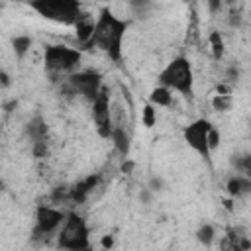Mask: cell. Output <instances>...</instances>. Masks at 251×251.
Instances as JSON below:
<instances>
[{
    "instance_id": "6da1fadb",
    "label": "cell",
    "mask_w": 251,
    "mask_h": 251,
    "mask_svg": "<svg viewBox=\"0 0 251 251\" xmlns=\"http://www.w3.org/2000/svg\"><path fill=\"white\" fill-rule=\"evenodd\" d=\"M126 31V22L118 20L112 12L104 10L98 22L94 24L92 41L98 43L114 61H120L122 57V37Z\"/></svg>"
},
{
    "instance_id": "7a4b0ae2",
    "label": "cell",
    "mask_w": 251,
    "mask_h": 251,
    "mask_svg": "<svg viewBox=\"0 0 251 251\" xmlns=\"http://www.w3.org/2000/svg\"><path fill=\"white\" fill-rule=\"evenodd\" d=\"M31 8L37 10L43 18L63 22V24H76L80 16V6L75 0H37L31 2Z\"/></svg>"
},
{
    "instance_id": "3957f363",
    "label": "cell",
    "mask_w": 251,
    "mask_h": 251,
    "mask_svg": "<svg viewBox=\"0 0 251 251\" xmlns=\"http://www.w3.org/2000/svg\"><path fill=\"white\" fill-rule=\"evenodd\" d=\"M159 80H161V86L175 88V90H178V92L188 96L192 92V69H190V63L184 57H176L159 75Z\"/></svg>"
},
{
    "instance_id": "277c9868",
    "label": "cell",
    "mask_w": 251,
    "mask_h": 251,
    "mask_svg": "<svg viewBox=\"0 0 251 251\" xmlns=\"http://www.w3.org/2000/svg\"><path fill=\"white\" fill-rule=\"evenodd\" d=\"M59 245L69 251H78L88 247V229L80 216L69 214L65 220V226L59 233Z\"/></svg>"
},
{
    "instance_id": "5b68a950",
    "label": "cell",
    "mask_w": 251,
    "mask_h": 251,
    "mask_svg": "<svg viewBox=\"0 0 251 251\" xmlns=\"http://www.w3.org/2000/svg\"><path fill=\"white\" fill-rule=\"evenodd\" d=\"M80 61V53L63 45H51L45 49V65L51 71H69Z\"/></svg>"
},
{
    "instance_id": "8992f818",
    "label": "cell",
    "mask_w": 251,
    "mask_h": 251,
    "mask_svg": "<svg viewBox=\"0 0 251 251\" xmlns=\"http://www.w3.org/2000/svg\"><path fill=\"white\" fill-rule=\"evenodd\" d=\"M212 129L210 122L206 120H196L192 122L186 129H184V139L186 143L196 151L200 153L204 159H210V147H208V131Z\"/></svg>"
},
{
    "instance_id": "52a82bcc",
    "label": "cell",
    "mask_w": 251,
    "mask_h": 251,
    "mask_svg": "<svg viewBox=\"0 0 251 251\" xmlns=\"http://www.w3.org/2000/svg\"><path fill=\"white\" fill-rule=\"evenodd\" d=\"M92 116H94V124L98 129L100 137H110L112 133V124H110V106H108V92L104 88H100L98 96L92 100Z\"/></svg>"
},
{
    "instance_id": "ba28073f",
    "label": "cell",
    "mask_w": 251,
    "mask_h": 251,
    "mask_svg": "<svg viewBox=\"0 0 251 251\" xmlns=\"http://www.w3.org/2000/svg\"><path fill=\"white\" fill-rule=\"evenodd\" d=\"M71 84L84 94V98L94 100L100 92V75L94 71H84V73H76L71 76Z\"/></svg>"
},
{
    "instance_id": "9c48e42d",
    "label": "cell",
    "mask_w": 251,
    "mask_h": 251,
    "mask_svg": "<svg viewBox=\"0 0 251 251\" xmlns=\"http://www.w3.org/2000/svg\"><path fill=\"white\" fill-rule=\"evenodd\" d=\"M63 220H65L63 212H59V210H55V208H49V206H39V208H37V227H35V231L47 235V233H51Z\"/></svg>"
},
{
    "instance_id": "30bf717a",
    "label": "cell",
    "mask_w": 251,
    "mask_h": 251,
    "mask_svg": "<svg viewBox=\"0 0 251 251\" xmlns=\"http://www.w3.org/2000/svg\"><path fill=\"white\" fill-rule=\"evenodd\" d=\"M98 184V176L96 175H90L86 180H82V182H78L75 188H73V192H71V196H73V200H76V202H82L84 198H86V194L94 188Z\"/></svg>"
},
{
    "instance_id": "8fae6325",
    "label": "cell",
    "mask_w": 251,
    "mask_h": 251,
    "mask_svg": "<svg viewBox=\"0 0 251 251\" xmlns=\"http://www.w3.org/2000/svg\"><path fill=\"white\" fill-rule=\"evenodd\" d=\"M251 190V180L247 176H233L227 180V192L231 196H241Z\"/></svg>"
},
{
    "instance_id": "7c38bea8",
    "label": "cell",
    "mask_w": 251,
    "mask_h": 251,
    "mask_svg": "<svg viewBox=\"0 0 251 251\" xmlns=\"http://www.w3.org/2000/svg\"><path fill=\"white\" fill-rule=\"evenodd\" d=\"M110 137H112V141H114V147L126 157V155L129 153V137H127V133H126L122 127H114L112 133H110Z\"/></svg>"
},
{
    "instance_id": "4fadbf2b",
    "label": "cell",
    "mask_w": 251,
    "mask_h": 251,
    "mask_svg": "<svg viewBox=\"0 0 251 251\" xmlns=\"http://www.w3.org/2000/svg\"><path fill=\"white\" fill-rule=\"evenodd\" d=\"M27 133L33 141H45V135H47V126L43 124V120L37 116L33 118L29 124H27Z\"/></svg>"
},
{
    "instance_id": "5bb4252c",
    "label": "cell",
    "mask_w": 251,
    "mask_h": 251,
    "mask_svg": "<svg viewBox=\"0 0 251 251\" xmlns=\"http://www.w3.org/2000/svg\"><path fill=\"white\" fill-rule=\"evenodd\" d=\"M149 100H151V104H157V106H171V102H173V94H171L169 88H165V86H157V88L151 92Z\"/></svg>"
},
{
    "instance_id": "9a60e30c",
    "label": "cell",
    "mask_w": 251,
    "mask_h": 251,
    "mask_svg": "<svg viewBox=\"0 0 251 251\" xmlns=\"http://www.w3.org/2000/svg\"><path fill=\"white\" fill-rule=\"evenodd\" d=\"M75 27H76V37H78L80 41H88V39H92L94 24H92L90 20H84V18H80V20L75 24Z\"/></svg>"
},
{
    "instance_id": "2e32d148",
    "label": "cell",
    "mask_w": 251,
    "mask_h": 251,
    "mask_svg": "<svg viewBox=\"0 0 251 251\" xmlns=\"http://www.w3.org/2000/svg\"><path fill=\"white\" fill-rule=\"evenodd\" d=\"M233 104V98L229 94H216L212 98V108L218 110V112H227Z\"/></svg>"
},
{
    "instance_id": "e0dca14e",
    "label": "cell",
    "mask_w": 251,
    "mask_h": 251,
    "mask_svg": "<svg viewBox=\"0 0 251 251\" xmlns=\"http://www.w3.org/2000/svg\"><path fill=\"white\" fill-rule=\"evenodd\" d=\"M12 47H14V51H16L18 57H24L25 51L31 47V39L27 35H18V37L12 39Z\"/></svg>"
},
{
    "instance_id": "ac0fdd59",
    "label": "cell",
    "mask_w": 251,
    "mask_h": 251,
    "mask_svg": "<svg viewBox=\"0 0 251 251\" xmlns=\"http://www.w3.org/2000/svg\"><path fill=\"white\" fill-rule=\"evenodd\" d=\"M196 239H198L202 245H210V243L214 241V227L208 226V224L200 226L198 231H196Z\"/></svg>"
},
{
    "instance_id": "d6986e66",
    "label": "cell",
    "mask_w": 251,
    "mask_h": 251,
    "mask_svg": "<svg viewBox=\"0 0 251 251\" xmlns=\"http://www.w3.org/2000/svg\"><path fill=\"white\" fill-rule=\"evenodd\" d=\"M210 43H212V53H214V59H220L222 53H224V43H222V37L218 31H212L210 33Z\"/></svg>"
},
{
    "instance_id": "ffe728a7",
    "label": "cell",
    "mask_w": 251,
    "mask_h": 251,
    "mask_svg": "<svg viewBox=\"0 0 251 251\" xmlns=\"http://www.w3.org/2000/svg\"><path fill=\"white\" fill-rule=\"evenodd\" d=\"M155 120H157L155 108H153V104H147L143 108V124H145V127H153L155 126Z\"/></svg>"
},
{
    "instance_id": "44dd1931",
    "label": "cell",
    "mask_w": 251,
    "mask_h": 251,
    "mask_svg": "<svg viewBox=\"0 0 251 251\" xmlns=\"http://www.w3.org/2000/svg\"><path fill=\"white\" fill-rule=\"evenodd\" d=\"M31 153H33V157H37V159L45 157V155H47V141H33V143H31Z\"/></svg>"
},
{
    "instance_id": "7402d4cb",
    "label": "cell",
    "mask_w": 251,
    "mask_h": 251,
    "mask_svg": "<svg viewBox=\"0 0 251 251\" xmlns=\"http://www.w3.org/2000/svg\"><path fill=\"white\" fill-rule=\"evenodd\" d=\"M218 145H220V133L212 127V129L208 131V147H210V151H212V149H216Z\"/></svg>"
},
{
    "instance_id": "603a6c76",
    "label": "cell",
    "mask_w": 251,
    "mask_h": 251,
    "mask_svg": "<svg viewBox=\"0 0 251 251\" xmlns=\"http://www.w3.org/2000/svg\"><path fill=\"white\" fill-rule=\"evenodd\" d=\"M151 192L153 190H163L165 188V182H163V178H159V176H153L151 180H149V186H147Z\"/></svg>"
},
{
    "instance_id": "cb8c5ba5",
    "label": "cell",
    "mask_w": 251,
    "mask_h": 251,
    "mask_svg": "<svg viewBox=\"0 0 251 251\" xmlns=\"http://www.w3.org/2000/svg\"><path fill=\"white\" fill-rule=\"evenodd\" d=\"M133 169H135V163H133V161H129V159H127V161H124V163H122V167H120V171H122V173H126V175H131V173H133Z\"/></svg>"
},
{
    "instance_id": "d4e9b609",
    "label": "cell",
    "mask_w": 251,
    "mask_h": 251,
    "mask_svg": "<svg viewBox=\"0 0 251 251\" xmlns=\"http://www.w3.org/2000/svg\"><path fill=\"white\" fill-rule=\"evenodd\" d=\"M139 200L145 202V204H149V202H151V190H149V188H141V192H139Z\"/></svg>"
},
{
    "instance_id": "484cf974",
    "label": "cell",
    "mask_w": 251,
    "mask_h": 251,
    "mask_svg": "<svg viewBox=\"0 0 251 251\" xmlns=\"http://www.w3.org/2000/svg\"><path fill=\"white\" fill-rule=\"evenodd\" d=\"M100 243H102L104 249H112V245H114V237H112V235H104Z\"/></svg>"
},
{
    "instance_id": "4316f807",
    "label": "cell",
    "mask_w": 251,
    "mask_h": 251,
    "mask_svg": "<svg viewBox=\"0 0 251 251\" xmlns=\"http://www.w3.org/2000/svg\"><path fill=\"white\" fill-rule=\"evenodd\" d=\"M0 86H10V76L4 71H0Z\"/></svg>"
},
{
    "instance_id": "83f0119b",
    "label": "cell",
    "mask_w": 251,
    "mask_h": 251,
    "mask_svg": "<svg viewBox=\"0 0 251 251\" xmlns=\"http://www.w3.org/2000/svg\"><path fill=\"white\" fill-rule=\"evenodd\" d=\"M227 76H229L231 80H233V78L237 80V76H239V69H233V67H231V69L227 71Z\"/></svg>"
},
{
    "instance_id": "f1b7e54d",
    "label": "cell",
    "mask_w": 251,
    "mask_h": 251,
    "mask_svg": "<svg viewBox=\"0 0 251 251\" xmlns=\"http://www.w3.org/2000/svg\"><path fill=\"white\" fill-rule=\"evenodd\" d=\"M227 92H229V88L226 84H218V94H227Z\"/></svg>"
},
{
    "instance_id": "f546056e",
    "label": "cell",
    "mask_w": 251,
    "mask_h": 251,
    "mask_svg": "<svg viewBox=\"0 0 251 251\" xmlns=\"http://www.w3.org/2000/svg\"><path fill=\"white\" fill-rule=\"evenodd\" d=\"M210 8L212 10H220L222 8V2H210Z\"/></svg>"
},
{
    "instance_id": "4dcf8cb0",
    "label": "cell",
    "mask_w": 251,
    "mask_h": 251,
    "mask_svg": "<svg viewBox=\"0 0 251 251\" xmlns=\"http://www.w3.org/2000/svg\"><path fill=\"white\" fill-rule=\"evenodd\" d=\"M0 188H2V180H0Z\"/></svg>"
}]
</instances>
